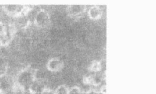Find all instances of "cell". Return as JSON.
<instances>
[{
	"instance_id": "cell-1",
	"label": "cell",
	"mask_w": 156,
	"mask_h": 94,
	"mask_svg": "<svg viewBox=\"0 0 156 94\" xmlns=\"http://www.w3.org/2000/svg\"><path fill=\"white\" fill-rule=\"evenodd\" d=\"M36 71L30 67L25 68L19 73L16 79V85L23 91H28L36 79Z\"/></svg>"
},
{
	"instance_id": "cell-2",
	"label": "cell",
	"mask_w": 156,
	"mask_h": 94,
	"mask_svg": "<svg viewBox=\"0 0 156 94\" xmlns=\"http://www.w3.org/2000/svg\"><path fill=\"white\" fill-rule=\"evenodd\" d=\"M2 8L7 15L15 18L26 15L30 8L24 5H5Z\"/></svg>"
},
{
	"instance_id": "cell-3",
	"label": "cell",
	"mask_w": 156,
	"mask_h": 94,
	"mask_svg": "<svg viewBox=\"0 0 156 94\" xmlns=\"http://www.w3.org/2000/svg\"><path fill=\"white\" fill-rule=\"evenodd\" d=\"M51 22V18L49 12L44 9H40L37 12L33 23L37 27L44 28L48 26Z\"/></svg>"
},
{
	"instance_id": "cell-4",
	"label": "cell",
	"mask_w": 156,
	"mask_h": 94,
	"mask_svg": "<svg viewBox=\"0 0 156 94\" xmlns=\"http://www.w3.org/2000/svg\"><path fill=\"white\" fill-rule=\"evenodd\" d=\"M14 32L13 28L7 26L0 21V46H6L10 43Z\"/></svg>"
},
{
	"instance_id": "cell-5",
	"label": "cell",
	"mask_w": 156,
	"mask_h": 94,
	"mask_svg": "<svg viewBox=\"0 0 156 94\" xmlns=\"http://www.w3.org/2000/svg\"><path fill=\"white\" fill-rule=\"evenodd\" d=\"M64 67V63L61 59L54 57L51 58L47 62V68L51 72H57L61 71Z\"/></svg>"
},
{
	"instance_id": "cell-6",
	"label": "cell",
	"mask_w": 156,
	"mask_h": 94,
	"mask_svg": "<svg viewBox=\"0 0 156 94\" xmlns=\"http://www.w3.org/2000/svg\"><path fill=\"white\" fill-rule=\"evenodd\" d=\"M45 88L41 82L36 78L30 86L28 92L31 94H41Z\"/></svg>"
},
{
	"instance_id": "cell-7",
	"label": "cell",
	"mask_w": 156,
	"mask_h": 94,
	"mask_svg": "<svg viewBox=\"0 0 156 94\" xmlns=\"http://www.w3.org/2000/svg\"><path fill=\"white\" fill-rule=\"evenodd\" d=\"M84 9L80 6L70 5L67 7L66 12L67 15L70 17H74L83 13Z\"/></svg>"
},
{
	"instance_id": "cell-8",
	"label": "cell",
	"mask_w": 156,
	"mask_h": 94,
	"mask_svg": "<svg viewBox=\"0 0 156 94\" xmlns=\"http://www.w3.org/2000/svg\"><path fill=\"white\" fill-rule=\"evenodd\" d=\"M8 64L6 60L0 58V78L4 77L8 72Z\"/></svg>"
},
{
	"instance_id": "cell-9",
	"label": "cell",
	"mask_w": 156,
	"mask_h": 94,
	"mask_svg": "<svg viewBox=\"0 0 156 94\" xmlns=\"http://www.w3.org/2000/svg\"><path fill=\"white\" fill-rule=\"evenodd\" d=\"M69 90L67 87L65 85H61L58 86L55 90L56 94H69Z\"/></svg>"
},
{
	"instance_id": "cell-10",
	"label": "cell",
	"mask_w": 156,
	"mask_h": 94,
	"mask_svg": "<svg viewBox=\"0 0 156 94\" xmlns=\"http://www.w3.org/2000/svg\"><path fill=\"white\" fill-rule=\"evenodd\" d=\"M69 94H83L80 89L77 87H73L69 89Z\"/></svg>"
},
{
	"instance_id": "cell-11",
	"label": "cell",
	"mask_w": 156,
	"mask_h": 94,
	"mask_svg": "<svg viewBox=\"0 0 156 94\" xmlns=\"http://www.w3.org/2000/svg\"><path fill=\"white\" fill-rule=\"evenodd\" d=\"M41 94H56V93H55V90L45 88L42 90Z\"/></svg>"
},
{
	"instance_id": "cell-12",
	"label": "cell",
	"mask_w": 156,
	"mask_h": 94,
	"mask_svg": "<svg viewBox=\"0 0 156 94\" xmlns=\"http://www.w3.org/2000/svg\"><path fill=\"white\" fill-rule=\"evenodd\" d=\"M86 94H99L98 92L95 91V90H91L88 91Z\"/></svg>"
},
{
	"instance_id": "cell-13",
	"label": "cell",
	"mask_w": 156,
	"mask_h": 94,
	"mask_svg": "<svg viewBox=\"0 0 156 94\" xmlns=\"http://www.w3.org/2000/svg\"><path fill=\"white\" fill-rule=\"evenodd\" d=\"M4 94V91H3V86L1 83L0 82V94Z\"/></svg>"
}]
</instances>
